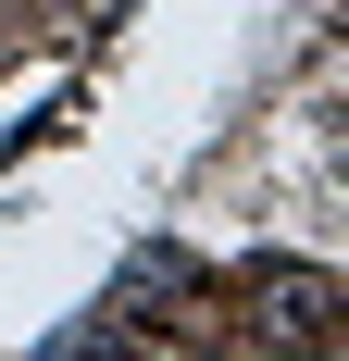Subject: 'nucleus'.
Segmentation results:
<instances>
[{
    "mask_svg": "<svg viewBox=\"0 0 349 361\" xmlns=\"http://www.w3.org/2000/svg\"><path fill=\"white\" fill-rule=\"evenodd\" d=\"M249 336H275V349H337V274L262 262V274H249Z\"/></svg>",
    "mask_w": 349,
    "mask_h": 361,
    "instance_id": "nucleus-1",
    "label": "nucleus"
}]
</instances>
